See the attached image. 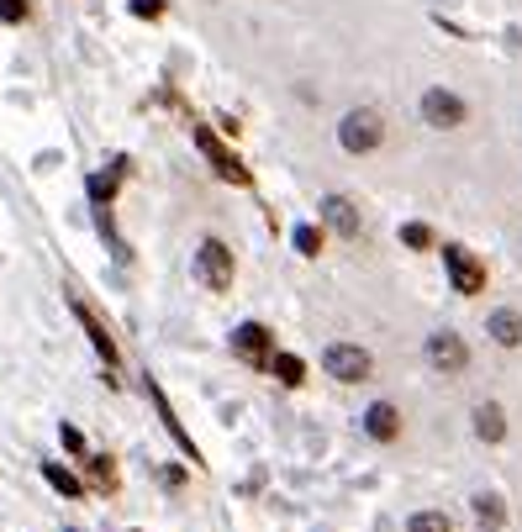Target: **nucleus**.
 I'll return each instance as SVG.
<instances>
[{
  "label": "nucleus",
  "mask_w": 522,
  "mask_h": 532,
  "mask_svg": "<svg viewBox=\"0 0 522 532\" xmlns=\"http://www.w3.org/2000/svg\"><path fill=\"white\" fill-rule=\"evenodd\" d=\"M365 433L375 443H391L401 433V416H396V406H385V401H375V406L365 411Z\"/></svg>",
  "instance_id": "11"
},
{
  "label": "nucleus",
  "mask_w": 522,
  "mask_h": 532,
  "mask_svg": "<svg viewBox=\"0 0 522 532\" xmlns=\"http://www.w3.org/2000/svg\"><path fill=\"white\" fill-rule=\"evenodd\" d=\"M401 243H406V248H428L432 232L422 227V221H406V227H401Z\"/></svg>",
  "instance_id": "19"
},
{
  "label": "nucleus",
  "mask_w": 522,
  "mask_h": 532,
  "mask_svg": "<svg viewBox=\"0 0 522 532\" xmlns=\"http://www.w3.org/2000/svg\"><path fill=\"white\" fill-rule=\"evenodd\" d=\"M74 316H80V322H85V332H90L95 353H100V359H106V364H117V338H111V332H106V327H100V316H95L90 306H85V301H74Z\"/></svg>",
  "instance_id": "10"
},
{
  "label": "nucleus",
  "mask_w": 522,
  "mask_h": 532,
  "mask_svg": "<svg viewBox=\"0 0 522 532\" xmlns=\"http://www.w3.org/2000/svg\"><path fill=\"white\" fill-rule=\"evenodd\" d=\"M338 143L348 148V154H375V148L385 143V122H380V111H369V106L348 111V117L338 122Z\"/></svg>",
  "instance_id": "1"
},
{
  "label": "nucleus",
  "mask_w": 522,
  "mask_h": 532,
  "mask_svg": "<svg viewBox=\"0 0 522 532\" xmlns=\"http://www.w3.org/2000/svg\"><path fill=\"white\" fill-rule=\"evenodd\" d=\"M486 332H491L501 348H517V343H522V316H517V312H491Z\"/></svg>",
  "instance_id": "13"
},
{
  "label": "nucleus",
  "mask_w": 522,
  "mask_h": 532,
  "mask_svg": "<svg viewBox=\"0 0 522 532\" xmlns=\"http://www.w3.org/2000/svg\"><path fill=\"white\" fill-rule=\"evenodd\" d=\"M475 522H480L486 532H496L501 522H507V511H501V501H496V496H475Z\"/></svg>",
  "instance_id": "17"
},
{
  "label": "nucleus",
  "mask_w": 522,
  "mask_h": 532,
  "mask_svg": "<svg viewBox=\"0 0 522 532\" xmlns=\"http://www.w3.org/2000/svg\"><path fill=\"white\" fill-rule=\"evenodd\" d=\"M406 532H454V527H449V517H438V511H417V517L406 522Z\"/></svg>",
  "instance_id": "18"
},
{
  "label": "nucleus",
  "mask_w": 522,
  "mask_h": 532,
  "mask_svg": "<svg viewBox=\"0 0 522 532\" xmlns=\"http://www.w3.org/2000/svg\"><path fill=\"white\" fill-rule=\"evenodd\" d=\"M322 369H327L333 379H343V385H359V379H369L375 359H369L365 348H354V343H333L327 353H322Z\"/></svg>",
  "instance_id": "2"
},
{
  "label": "nucleus",
  "mask_w": 522,
  "mask_h": 532,
  "mask_svg": "<svg viewBox=\"0 0 522 532\" xmlns=\"http://www.w3.org/2000/svg\"><path fill=\"white\" fill-rule=\"evenodd\" d=\"M127 174V163H111L106 174H95L90 180V195H95V206H111V195H117V180Z\"/></svg>",
  "instance_id": "14"
},
{
  "label": "nucleus",
  "mask_w": 522,
  "mask_h": 532,
  "mask_svg": "<svg viewBox=\"0 0 522 532\" xmlns=\"http://www.w3.org/2000/svg\"><path fill=\"white\" fill-rule=\"evenodd\" d=\"M0 22H27V0H0Z\"/></svg>",
  "instance_id": "21"
},
{
  "label": "nucleus",
  "mask_w": 522,
  "mask_h": 532,
  "mask_svg": "<svg viewBox=\"0 0 522 532\" xmlns=\"http://www.w3.org/2000/svg\"><path fill=\"white\" fill-rule=\"evenodd\" d=\"M270 369H275L285 385H301V379H307V364H301L296 353H270Z\"/></svg>",
  "instance_id": "15"
},
{
  "label": "nucleus",
  "mask_w": 522,
  "mask_h": 532,
  "mask_svg": "<svg viewBox=\"0 0 522 532\" xmlns=\"http://www.w3.org/2000/svg\"><path fill=\"white\" fill-rule=\"evenodd\" d=\"M233 353L248 359V364H270V332H264L259 322H243V327L233 332Z\"/></svg>",
  "instance_id": "8"
},
{
  "label": "nucleus",
  "mask_w": 522,
  "mask_h": 532,
  "mask_svg": "<svg viewBox=\"0 0 522 532\" xmlns=\"http://www.w3.org/2000/svg\"><path fill=\"white\" fill-rule=\"evenodd\" d=\"M195 280L212 285V290H227V285H233V253H227V243L206 238V243L195 248Z\"/></svg>",
  "instance_id": "3"
},
{
  "label": "nucleus",
  "mask_w": 522,
  "mask_h": 532,
  "mask_svg": "<svg viewBox=\"0 0 522 532\" xmlns=\"http://www.w3.org/2000/svg\"><path fill=\"white\" fill-rule=\"evenodd\" d=\"M443 269H449V280H454V290L460 295H475L480 285H486V269L470 258L464 248H443Z\"/></svg>",
  "instance_id": "7"
},
{
  "label": "nucleus",
  "mask_w": 522,
  "mask_h": 532,
  "mask_svg": "<svg viewBox=\"0 0 522 532\" xmlns=\"http://www.w3.org/2000/svg\"><path fill=\"white\" fill-rule=\"evenodd\" d=\"M43 480H48V485H53V490H59V496H69V501H74V496H80V490H85V485H80V480H74V474L63 470V464H43Z\"/></svg>",
  "instance_id": "16"
},
{
  "label": "nucleus",
  "mask_w": 522,
  "mask_h": 532,
  "mask_svg": "<svg viewBox=\"0 0 522 532\" xmlns=\"http://www.w3.org/2000/svg\"><path fill=\"white\" fill-rule=\"evenodd\" d=\"M132 11H138L143 22H154L158 11H164V0H132Z\"/></svg>",
  "instance_id": "22"
},
{
  "label": "nucleus",
  "mask_w": 522,
  "mask_h": 532,
  "mask_svg": "<svg viewBox=\"0 0 522 532\" xmlns=\"http://www.w3.org/2000/svg\"><path fill=\"white\" fill-rule=\"evenodd\" d=\"M322 221H327L333 232H343V238L359 232V211H354V201H343V195H327V201H322Z\"/></svg>",
  "instance_id": "9"
},
{
  "label": "nucleus",
  "mask_w": 522,
  "mask_h": 532,
  "mask_svg": "<svg viewBox=\"0 0 522 532\" xmlns=\"http://www.w3.org/2000/svg\"><path fill=\"white\" fill-rule=\"evenodd\" d=\"M296 248L307 253V258H317V248H322V232H317V227H296Z\"/></svg>",
  "instance_id": "20"
},
{
  "label": "nucleus",
  "mask_w": 522,
  "mask_h": 532,
  "mask_svg": "<svg viewBox=\"0 0 522 532\" xmlns=\"http://www.w3.org/2000/svg\"><path fill=\"white\" fill-rule=\"evenodd\" d=\"M475 438H480V443H501V438H507V411L496 406V401L475 406Z\"/></svg>",
  "instance_id": "12"
},
{
  "label": "nucleus",
  "mask_w": 522,
  "mask_h": 532,
  "mask_svg": "<svg viewBox=\"0 0 522 532\" xmlns=\"http://www.w3.org/2000/svg\"><path fill=\"white\" fill-rule=\"evenodd\" d=\"M422 122L438 126V132H454V126H464V100L454 90H428L422 95Z\"/></svg>",
  "instance_id": "4"
},
{
  "label": "nucleus",
  "mask_w": 522,
  "mask_h": 532,
  "mask_svg": "<svg viewBox=\"0 0 522 532\" xmlns=\"http://www.w3.org/2000/svg\"><path fill=\"white\" fill-rule=\"evenodd\" d=\"M63 448H69V453H85V438H80L74 427H63Z\"/></svg>",
  "instance_id": "23"
},
{
  "label": "nucleus",
  "mask_w": 522,
  "mask_h": 532,
  "mask_svg": "<svg viewBox=\"0 0 522 532\" xmlns=\"http://www.w3.org/2000/svg\"><path fill=\"white\" fill-rule=\"evenodd\" d=\"M428 364H432V369H443V375H460L464 364H470L464 338H454V332H432V338H428Z\"/></svg>",
  "instance_id": "6"
},
{
  "label": "nucleus",
  "mask_w": 522,
  "mask_h": 532,
  "mask_svg": "<svg viewBox=\"0 0 522 532\" xmlns=\"http://www.w3.org/2000/svg\"><path fill=\"white\" fill-rule=\"evenodd\" d=\"M195 148H201V154L212 158V169L222 174V180H227V185H248V169H243V163H238L233 154H227L222 143H216V137L206 132V126H195Z\"/></svg>",
  "instance_id": "5"
}]
</instances>
